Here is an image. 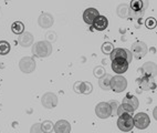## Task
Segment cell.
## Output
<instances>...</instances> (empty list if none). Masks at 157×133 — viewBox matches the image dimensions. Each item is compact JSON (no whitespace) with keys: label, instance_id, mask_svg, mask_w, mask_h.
I'll return each instance as SVG.
<instances>
[{"label":"cell","instance_id":"obj_12","mask_svg":"<svg viewBox=\"0 0 157 133\" xmlns=\"http://www.w3.org/2000/svg\"><path fill=\"white\" fill-rule=\"evenodd\" d=\"M128 65L129 63L125 59H114L112 61V70L117 76H121L127 71Z\"/></svg>","mask_w":157,"mask_h":133},{"label":"cell","instance_id":"obj_11","mask_svg":"<svg viewBox=\"0 0 157 133\" xmlns=\"http://www.w3.org/2000/svg\"><path fill=\"white\" fill-rule=\"evenodd\" d=\"M95 114L100 119H107L112 116V111L109 102H100L95 107Z\"/></svg>","mask_w":157,"mask_h":133},{"label":"cell","instance_id":"obj_31","mask_svg":"<svg viewBox=\"0 0 157 133\" xmlns=\"http://www.w3.org/2000/svg\"><path fill=\"white\" fill-rule=\"evenodd\" d=\"M47 41H49V42H53V41H56V33L54 31H50L47 33Z\"/></svg>","mask_w":157,"mask_h":133},{"label":"cell","instance_id":"obj_8","mask_svg":"<svg viewBox=\"0 0 157 133\" xmlns=\"http://www.w3.org/2000/svg\"><path fill=\"white\" fill-rule=\"evenodd\" d=\"M58 102H59L58 96L56 93H53V92H47L41 98V103H42V105L45 109L56 108L58 105Z\"/></svg>","mask_w":157,"mask_h":133},{"label":"cell","instance_id":"obj_21","mask_svg":"<svg viewBox=\"0 0 157 133\" xmlns=\"http://www.w3.org/2000/svg\"><path fill=\"white\" fill-rule=\"evenodd\" d=\"M111 79H112V76L111 74H105L102 78L98 79V87L104 91H109L111 90Z\"/></svg>","mask_w":157,"mask_h":133},{"label":"cell","instance_id":"obj_7","mask_svg":"<svg viewBox=\"0 0 157 133\" xmlns=\"http://www.w3.org/2000/svg\"><path fill=\"white\" fill-rule=\"evenodd\" d=\"M129 51L135 59H142L147 53V45L143 41H136L132 45V48Z\"/></svg>","mask_w":157,"mask_h":133},{"label":"cell","instance_id":"obj_14","mask_svg":"<svg viewBox=\"0 0 157 133\" xmlns=\"http://www.w3.org/2000/svg\"><path fill=\"white\" fill-rule=\"evenodd\" d=\"M54 23V18L53 16L49 12H43L39 16L38 18V25L42 29H48L52 27Z\"/></svg>","mask_w":157,"mask_h":133},{"label":"cell","instance_id":"obj_22","mask_svg":"<svg viewBox=\"0 0 157 133\" xmlns=\"http://www.w3.org/2000/svg\"><path fill=\"white\" fill-rule=\"evenodd\" d=\"M116 14L122 19H125L129 16V7L126 3H121L116 8Z\"/></svg>","mask_w":157,"mask_h":133},{"label":"cell","instance_id":"obj_24","mask_svg":"<svg viewBox=\"0 0 157 133\" xmlns=\"http://www.w3.org/2000/svg\"><path fill=\"white\" fill-rule=\"evenodd\" d=\"M54 129L53 122L50 121V120H45L44 122L41 123V130L43 133H52Z\"/></svg>","mask_w":157,"mask_h":133},{"label":"cell","instance_id":"obj_23","mask_svg":"<svg viewBox=\"0 0 157 133\" xmlns=\"http://www.w3.org/2000/svg\"><path fill=\"white\" fill-rule=\"evenodd\" d=\"M11 31L13 32L14 34L20 36L21 33L25 32V25H23L21 21H14L11 25Z\"/></svg>","mask_w":157,"mask_h":133},{"label":"cell","instance_id":"obj_2","mask_svg":"<svg viewBox=\"0 0 157 133\" xmlns=\"http://www.w3.org/2000/svg\"><path fill=\"white\" fill-rule=\"evenodd\" d=\"M32 53L36 57L47 58L52 53V45L47 40L38 41L36 43L32 45Z\"/></svg>","mask_w":157,"mask_h":133},{"label":"cell","instance_id":"obj_29","mask_svg":"<svg viewBox=\"0 0 157 133\" xmlns=\"http://www.w3.org/2000/svg\"><path fill=\"white\" fill-rule=\"evenodd\" d=\"M145 25L148 29H154L156 27V20L154 18H147L145 21Z\"/></svg>","mask_w":157,"mask_h":133},{"label":"cell","instance_id":"obj_13","mask_svg":"<svg viewBox=\"0 0 157 133\" xmlns=\"http://www.w3.org/2000/svg\"><path fill=\"white\" fill-rule=\"evenodd\" d=\"M73 90L78 94H90L93 91V85L87 81H76L73 85Z\"/></svg>","mask_w":157,"mask_h":133},{"label":"cell","instance_id":"obj_28","mask_svg":"<svg viewBox=\"0 0 157 133\" xmlns=\"http://www.w3.org/2000/svg\"><path fill=\"white\" fill-rule=\"evenodd\" d=\"M109 107H111V111H112V115H116V112H117V109L120 107V103L115 100H112V101L109 102Z\"/></svg>","mask_w":157,"mask_h":133},{"label":"cell","instance_id":"obj_4","mask_svg":"<svg viewBox=\"0 0 157 133\" xmlns=\"http://www.w3.org/2000/svg\"><path fill=\"white\" fill-rule=\"evenodd\" d=\"M121 108L123 109L125 112L127 113H133L134 111L137 110L138 105H140V102H138V99L136 98L135 96H126L125 98L123 99V102H122Z\"/></svg>","mask_w":157,"mask_h":133},{"label":"cell","instance_id":"obj_19","mask_svg":"<svg viewBox=\"0 0 157 133\" xmlns=\"http://www.w3.org/2000/svg\"><path fill=\"white\" fill-rule=\"evenodd\" d=\"M140 71L143 76H155L156 74V63L155 62H146L143 65V67L140 68Z\"/></svg>","mask_w":157,"mask_h":133},{"label":"cell","instance_id":"obj_26","mask_svg":"<svg viewBox=\"0 0 157 133\" xmlns=\"http://www.w3.org/2000/svg\"><path fill=\"white\" fill-rule=\"evenodd\" d=\"M101 49H102V52H103L104 54H111V52L114 50V45H113L111 42H104L103 45H102Z\"/></svg>","mask_w":157,"mask_h":133},{"label":"cell","instance_id":"obj_15","mask_svg":"<svg viewBox=\"0 0 157 133\" xmlns=\"http://www.w3.org/2000/svg\"><path fill=\"white\" fill-rule=\"evenodd\" d=\"M138 84H140V89H143L144 91L153 90L156 87V82H155V76H143V78H140L138 80Z\"/></svg>","mask_w":157,"mask_h":133},{"label":"cell","instance_id":"obj_30","mask_svg":"<svg viewBox=\"0 0 157 133\" xmlns=\"http://www.w3.org/2000/svg\"><path fill=\"white\" fill-rule=\"evenodd\" d=\"M30 133H43L41 130V123H34L30 129Z\"/></svg>","mask_w":157,"mask_h":133},{"label":"cell","instance_id":"obj_10","mask_svg":"<svg viewBox=\"0 0 157 133\" xmlns=\"http://www.w3.org/2000/svg\"><path fill=\"white\" fill-rule=\"evenodd\" d=\"M133 121H134V127L140 129V130L146 129V127L149 125V123H151L149 116L146 113H144V112H140V113H137L136 115H134Z\"/></svg>","mask_w":157,"mask_h":133},{"label":"cell","instance_id":"obj_3","mask_svg":"<svg viewBox=\"0 0 157 133\" xmlns=\"http://www.w3.org/2000/svg\"><path fill=\"white\" fill-rule=\"evenodd\" d=\"M117 127L123 132H129L134 127V121H133L132 113H123L118 116L117 119Z\"/></svg>","mask_w":157,"mask_h":133},{"label":"cell","instance_id":"obj_25","mask_svg":"<svg viewBox=\"0 0 157 133\" xmlns=\"http://www.w3.org/2000/svg\"><path fill=\"white\" fill-rule=\"evenodd\" d=\"M10 43L8 41H5V40H1L0 41V56H6L10 52Z\"/></svg>","mask_w":157,"mask_h":133},{"label":"cell","instance_id":"obj_27","mask_svg":"<svg viewBox=\"0 0 157 133\" xmlns=\"http://www.w3.org/2000/svg\"><path fill=\"white\" fill-rule=\"evenodd\" d=\"M106 74V72H105V69L103 68V67H96L95 69H94V76H95V78H98V79H100V78H102L103 76H105Z\"/></svg>","mask_w":157,"mask_h":133},{"label":"cell","instance_id":"obj_18","mask_svg":"<svg viewBox=\"0 0 157 133\" xmlns=\"http://www.w3.org/2000/svg\"><path fill=\"white\" fill-rule=\"evenodd\" d=\"M53 131L56 133H71V124L67 120H59L54 124Z\"/></svg>","mask_w":157,"mask_h":133},{"label":"cell","instance_id":"obj_16","mask_svg":"<svg viewBox=\"0 0 157 133\" xmlns=\"http://www.w3.org/2000/svg\"><path fill=\"white\" fill-rule=\"evenodd\" d=\"M100 16L98 10L95 8H87L85 9V11L83 12V20L84 22L87 23L89 25H92L93 22L95 21L96 18Z\"/></svg>","mask_w":157,"mask_h":133},{"label":"cell","instance_id":"obj_20","mask_svg":"<svg viewBox=\"0 0 157 133\" xmlns=\"http://www.w3.org/2000/svg\"><path fill=\"white\" fill-rule=\"evenodd\" d=\"M92 25L98 31H103V30H105L109 27V20H107L106 17H104V16H98L95 19V21L93 22Z\"/></svg>","mask_w":157,"mask_h":133},{"label":"cell","instance_id":"obj_9","mask_svg":"<svg viewBox=\"0 0 157 133\" xmlns=\"http://www.w3.org/2000/svg\"><path fill=\"white\" fill-rule=\"evenodd\" d=\"M109 57H111V60H114V59H125L127 62H131L133 60V56L131 53V51L127 50V49H123V48H116L111 52L109 54Z\"/></svg>","mask_w":157,"mask_h":133},{"label":"cell","instance_id":"obj_1","mask_svg":"<svg viewBox=\"0 0 157 133\" xmlns=\"http://www.w3.org/2000/svg\"><path fill=\"white\" fill-rule=\"evenodd\" d=\"M148 6L147 0H133L129 3V18L132 19H140L145 14L146 8Z\"/></svg>","mask_w":157,"mask_h":133},{"label":"cell","instance_id":"obj_5","mask_svg":"<svg viewBox=\"0 0 157 133\" xmlns=\"http://www.w3.org/2000/svg\"><path fill=\"white\" fill-rule=\"evenodd\" d=\"M36 68V62L33 58L31 57H23L19 61V69L21 72L25 74L32 73Z\"/></svg>","mask_w":157,"mask_h":133},{"label":"cell","instance_id":"obj_17","mask_svg":"<svg viewBox=\"0 0 157 133\" xmlns=\"http://www.w3.org/2000/svg\"><path fill=\"white\" fill-rule=\"evenodd\" d=\"M18 42L21 47L23 48H28L30 45H33V36L31 32L25 31L23 33H21L18 38Z\"/></svg>","mask_w":157,"mask_h":133},{"label":"cell","instance_id":"obj_6","mask_svg":"<svg viewBox=\"0 0 157 133\" xmlns=\"http://www.w3.org/2000/svg\"><path fill=\"white\" fill-rule=\"evenodd\" d=\"M111 90H113L116 93L123 92L127 87V80L123 76H115L111 79Z\"/></svg>","mask_w":157,"mask_h":133}]
</instances>
